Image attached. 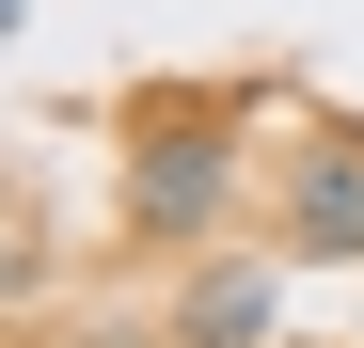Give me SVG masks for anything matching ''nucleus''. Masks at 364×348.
Instances as JSON below:
<instances>
[{
  "label": "nucleus",
  "instance_id": "nucleus-2",
  "mask_svg": "<svg viewBox=\"0 0 364 348\" xmlns=\"http://www.w3.org/2000/svg\"><path fill=\"white\" fill-rule=\"evenodd\" d=\"M269 206H285V254L364 269V127H301L285 174H269Z\"/></svg>",
  "mask_w": 364,
  "mask_h": 348
},
{
  "label": "nucleus",
  "instance_id": "nucleus-4",
  "mask_svg": "<svg viewBox=\"0 0 364 348\" xmlns=\"http://www.w3.org/2000/svg\"><path fill=\"white\" fill-rule=\"evenodd\" d=\"M48 348H174V332H48Z\"/></svg>",
  "mask_w": 364,
  "mask_h": 348
},
{
  "label": "nucleus",
  "instance_id": "nucleus-1",
  "mask_svg": "<svg viewBox=\"0 0 364 348\" xmlns=\"http://www.w3.org/2000/svg\"><path fill=\"white\" fill-rule=\"evenodd\" d=\"M237 111H206V95H159V111H127V238L143 254H206L222 238V206H237Z\"/></svg>",
  "mask_w": 364,
  "mask_h": 348
},
{
  "label": "nucleus",
  "instance_id": "nucleus-5",
  "mask_svg": "<svg viewBox=\"0 0 364 348\" xmlns=\"http://www.w3.org/2000/svg\"><path fill=\"white\" fill-rule=\"evenodd\" d=\"M16 16H32V0H0V32H16Z\"/></svg>",
  "mask_w": 364,
  "mask_h": 348
},
{
  "label": "nucleus",
  "instance_id": "nucleus-3",
  "mask_svg": "<svg viewBox=\"0 0 364 348\" xmlns=\"http://www.w3.org/2000/svg\"><path fill=\"white\" fill-rule=\"evenodd\" d=\"M159 332H174V348H269V332H285V269H269V254H206L191 301H174Z\"/></svg>",
  "mask_w": 364,
  "mask_h": 348
}]
</instances>
